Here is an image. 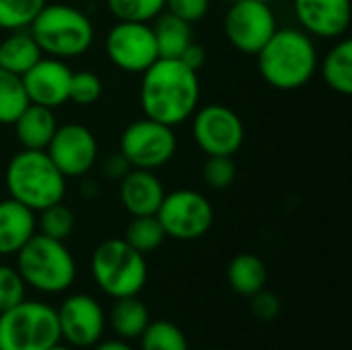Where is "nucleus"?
I'll list each match as a JSON object with an SVG mask.
<instances>
[{
  "label": "nucleus",
  "mask_w": 352,
  "mask_h": 350,
  "mask_svg": "<svg viewBox=\"0 0 352 350\" xmlns=\"http://www.w3.org/2000/svg\"><path fill=\"white\" fill-rule=\"evenodd\" d=\"M93 350H136L126 340H99Z\"/></svg>",
  "instance_id": "nucleus-38"
},
{
  "label": "nucleus",
  "mask_w": 352,
  "mask_h": 350,
  "mask_svg": "<svg viewBox=\"0 0 352 350\" xmlns=\"http://www.w3.org/2000/svg\"><path fill=\"white\" fill-rule=\"evenodd\" d=\"M8 198L39 212L52 204L64 202L66 177L54 165L45 151H19L4 173Z\"/></svg>",
  "instance_id": "nucleus-3"
},
{
  "label": "nucleus",
  "mask_w": 352,
  "mask_h": 350,
  "mask_svg": "<svg viewBox=\"0 0 352 350\" xmlns=\"http://www.w3.org/2000/svg\"><path fill=\"white\" fill-rule=\"evenodd\" d=\"M105 54L122 72L142 74L155 60H159L151 23L116 21L105 37Z\"/></svg>",
  "instance_id": "nucleus-12"
},
{
  "label": "nucleus",
  "mask_w": 352,
  "mask_h": 350,
  "mask_svg": "<svg viewBox=\"0 0 352 350\" xmlns=\"http://www.w3.org/2000/svg\"><path fill=\"white\" fill-rule=\"evenodd\" d=\"M45 153L66 179L85 177L99 159V144L87 126L64 124L56 128Z\"/></svg>",
  "instance_id": "nucleus-13"
},
{
  "label": "nucleus",
  "mask_w": 352,
  "mask_h": 350,
  "mask_svg": "<svg viewBox=\"0 0 352 350\" xmlns=\"http://www.w3.org/2000/svg\"><path fill=\"white\" fill-rule=\"evenodd\" d=\"M47 350H74V349H72V347H68V344H60V342H58V344H54L52 349H47Z\"/></svg>",
  "instance_id": "nucleus-40"
},
{
  "label": "nucleus",
  "mask_w": 352,
  "mask_h": 350,
  "mask_svg": "<svg viewBox=\"0 0 352 350\" xmlns=\"http://www.w3.org/2000/svg\"><path fill=\"white\" fill-rule=\"evenodd\" d=\"M217 350H219V349H217Z\"/></svg>",
  "instance_id": "nucleus-42"
},
{
  "label": "nucleus",
  "mask_w": 352,
  "mask_h": 350,
  "mask_svg": "<svg viewBox=\"0 0 352 350\" xmlns=\"http://www.w3.org/2000/svg\"><path fill=\"white\" fill-rule=\"evenodd\" d=\"M37 233V212L21 202L0 200V256H14Z\"/></svg>",
  "instance_id": "nucleus-18"
},
{
  "label": "nucleus",
  "mask_w": 352,
  "mask_h": 350,
  "mask_svg": "<svg viewBox=\"0 0 352 350\" xmlns=\"http://www.w3.org/2000/svg\"><path fill=\"white\" fill-rule=\"evenodd\" d=\"M37 215H39L37 217V229L41 235L58 239V241H66L72 235L76 221H74V212L64 202L52 204V206L39 210Z\"/></svg>",
  "instance_id": "nucleus-29"
},
{
  "label": "nucleus",
  "mask_w": 352,
  "mask_h": 350,
  "mask_svg": "<svg viewBox=\"0 0 352 350\" xmlns=\"http://www.w3.org/2000/svg\"><path fill=\"white\" fill-rule=\"evenodd\" d=\"M165 194L163 182L148 169H130L120 179V202L132 217L157 215Z\"/></svg>",
  "instance_id": "nucleus-17"
},
{
  "label": "nucleus",
  "mask_w": 352,
  "mask_h": 350,
  "mask_svg": "<svg viewBox=\"0 0 352 350\" xmlns=\"http://www.w3.org/2000/svg\"><path fill=\"white\" fill-rule=\"evenodd\" d=\"M124 239L140 254H151L155 250H159L163 245V241L167 239L165 229L161 227L157 215L151 217H132Z\"/></svg>",
  "instance_id": "nucleus-26"
},
{
  "label": "nucleus",
  "mask_w": 352,
  "mask_h": 350,
  "mask_svg": "<svg viewBox=\"0 0 352 350\" xmlns=\"http://www.w3.org/2000/svg\"><path fill=\"white\" fill-rule=\"evenodd\" d=\"M47 0H0V29L23 31L29 29Z\"/></svg>",
  "instance_id": "nucleus-28"
},
{
  "label": "nucleus",
  "mask_w": 352,
  "mask_h": 350,
  "mask_svg": "<svg viewBox=\"0 0 352 350\" xmlns=\"http://www.w3.org/2000/svg\"><path fill=\"white\" fill-rule=\"evenodd\" d=\"M12 128H14V136L23 149L45 151L56 128H58V122H56L54 109L29 103L23 109V113L14 120Z\"/></svg>",
  "instance_id": "nucleus-19"
},
{
  "label": "nucleus",
  "mask_w": 352,
  "mask_h": 350,
  "mask_svg": "<svg viewBox=\"0 0 352 350\" xmlns=\"http://www.w3.org/2000/svg\"><path fill=\"white\" fill-rule=\"evenodd\" d=\"M41 56L43 54L29 29L8 31V35L0 41V68L6 72L23 76Z\"/></svg>",
  "instance_id": "nucleus-20"
},
{
  "label": "nucleus",
  "mask_w": 352,
  "mask_h": 350,
  "mask_svg": "<svg viewBox=\"0 0 352 350\" xmlns=\"http://www.w3.org/2000/svg\"><path fill=\"white\" fill-rule=\"evenodd\" d=\"M293 14L314 39H340L352 21L351 0H293Z\"/></svg>",
  "instance_id": "nucleus-16"
},
{
  "label": "nucleus",
  "mask_w": 352,
  "mask_h": 350,
  "mask_svg": "<svg viewBox=\"0 0 352 350\" xmlns=\"http://www.w3.org/2000/svg\"><path fill=\"white\" fill-rule=\"evenodd\" d=\"M179 60H182L184 64H188L190 68L200 70V68L204 66V62H206V50H204L202 45H198L196 41H192V43L186 47V52L182 54Z\"/></svg>",
  "instance_id": "nucleus-37"
},
{
  "label": "nucleus",
  "mask_w": 352,
  "mask_h": 350,
  "mask_svg": "<svg viewBox=\"0 0 352 350\" xmlns=\"http://www.w3.org/2000/svg\"><path fill=\"white\" fill-rule=\"evenodd\" d=\"M97 192H99L97 182H85V184H82V194H85V196L93 198V196H97Z\"/></svg>",
  "instance_id": "nucleus-39"
},
{
  "label": "nucleus",
  "mask_w": 352,
  "mask_h": 350,
  "mask_svg": "<svg viewBox=\"0 0 352 350\" xmlns=\"http://www.w3.org/2000/svg\"><path fill=\"white\" fill-rule=\"evenodd\" d=\"M237 177L233 157H208L202 167V179L210 190H227Z\"/></svg>",
  "instance_id": "nucleus-33"
},
{
  "label": "nucleus",
  "mask_w": 352,
  "mask_h": 350,
  "mask_svg": "<svg viewBox=\"0 0 352 350\" xmlns=\"http://www.w3.org/2000/svg\"><path fill=\"white\" fill-rule=\"evenodd\" d=\"M130 169H132V167L128 165V161L122 157L120 151L113 153V155H109V157L103 161V175L109 177V179H113V182H120Z\"/></svg>",
  "instance_id": "nucleus-36"
},
{
  "label": "nucleus",
  "mask_w": 352,
  "mask_h": 350,
  "mask_svg": "<svg viewBox=\"0 0 352 350\" xmlns=\"http://www.w3.org/2000/svg\"><path fill=\"white\" fill-rule=\"evenodd\" d=\"M58 342L56 307L25 299L0 314V350H47Z\"/></svg>",
  "instance_id": "nucleus-7"
},
{
  "label": "nucleus",
  "mask_w": 352,
  "mask_h": 350,
  "mask_svg": "<svg viewBox=\"0 0 352 350\" xmlns=\"http://www.w3.org/2000/svg\"><path fill=\"white\" fill-rule=\"evenodd\" d=\"M223 27L237 52L256 56L278 29V21L266 0H235L225 14Z\"/></svg>",
  "instance_id": "nucleus-11"
},
{
  "label": "nucleus",
  "mask_w": 352,
  "mask_h": 350,
  "mask_svg": "<svg viewBox=\"0 0 352 350\" xmlns=\"http://www.w3.org/2000/svg\"><path fill=\"white\" fill-rule=\"evenodd\" d=\"M109 324L113 332L124 340H136L142 336L146 326L151 324L148 307L138 299V295L116 299L109 311Z\"/></svg>",
  "instance_id": "nucleus-24"
},
{
  "label": "nucleus",
  "mask_w": 352,
  "mask_h": 350,
  "mask_svg": "<svg viewBox=\"0 0 352 350\" xmlns=\"http://www.w3.org/2000/svg\"><path fill=\"white\" fill-rule=\"evenodd\" d=\"M144 118L165 126H179L200 103V76L177 58H159L144 72L138 89Z\"/></svg>",
  "instance_id": "nucleus-1"
},
{
  "label": "nucleus",
  "mask_w": 352,
  "mask_h": 350,
  "mask_svg": "<svg viewBox=\"0 0 352 350\" xmlns=\"http://www.w3.org/2000/svg\"><path fill=\"white\" fill-rule=\"evenodd\" d=\"M324 83L338 95L349 97L352 93V41L344 35L336 39V45L318 64Z\"/></svg>",
  "instance_id": "nucleus-22"
},
{
  "label": "nucleus",
  "mask_w": 352,
  "mask_h": 350,
  "mask_svg": "<svg viewBox=\"0 0 352 350\" xmlns=\"http://www.w3.org/2000/svg\"><path fill=\"white\" fill-rule=\"evenodd\" d=\"M155 43L159 50V58H182L186 47L194 41L192 37V25L177 19L175 14L163 10L153 23Z\"/></svg>",
  "instance_id": "nucleus-21"
},
{
  "label": "nucleus",
  "mask_w": 352,
  "mask_h": 350,
  "mask_svg": "<svg viewBox=\"0 0 352 350\" xmlns=\"http://www.w3.org/2000/svg\"><path fill=\"white\" fill-rule=\"evenodd\" d=\"M105 6L116 21L153 23L165 10V0H105Z\"/></svg>",
  "instance_id": "nucleus-30"
},
{
  "label": "nucleus",
  "mask_w": 352,
  "mask_h": 350,
  "mask_svg": "<svg viewBox=\"0 0 352 350\" xmlns=\"http://www.w3.org/2000/svg\"><path fill=\"white\" fill-rule=\"evenodd\" d=\"M27 299V285L14 266L0 264V314Z\"/></svg>",
  "instance_id": "nucleus-32"
},
{
  "label": "nucleus",
  "mask_w": 352,
  "mask_h": 350,
  "mask_svg": "<svg viewBox=\"0 0 352 350\" xmlns=\"http://www.w3.org/2000/svg\"><path fill=\"white\" fill-rule=\"evenodd\" d=\"M157 219L165 235L177 241H196L204 237L214 223L210 200L196 190H173L165 194Z\"/></svg>",
  "instance_id": "nucleus-9"
},
{
  "label": "nucleus",
  "mask_w": 352,
  "mask_h": 350,
  "mask_svg": "<svg viewBox=\"0 0 352 350\" xmlns=\"http://www.w3.org/2000/svg\"><path fill=\"white\" fill-rule=\"evenodd\" d=\"M192 136L206 157H235L245 140L239 113L221 103H208L192 113Z\"/></svg>",
  "instance_id": "nucleus-10"
},
{
  "label": "nucleus",
  "mask_w": 352,
  "mask_h": 350,
  "mask_svg": "<svg viewBox=\"0 0 352 350\" xmlns=\"http://www.w3.org/2000/svg\"><path fill=\"white\" fill-rule=\"evenodd\" d=\"M27 105L29 99L21 76L0 68V126H12Z\"/></svg>",
  "instance_id": "nucleus-25"
},
{
  "label": "nucleus",
  "mask_w": 352,
  "mask_h": 350,
  "mask_svg": "<svg viewBox=\"0 0 352 350\" xmlns=\"http://www.w3.org/2000/svg\"><path fill=\"white\" fill-rule=\"evenodd\" d=\"M56 316L60 340L72 349H89L103 338L105 314L101 303L91 295L76 293L66 297L56 309Z\"/></svg>",
  "instance_id": "nucleus-14"
},
{
  "label": "nucleus",
  "mask_w": 352,
  "mask_h": 350,
  "mask_svg": "<svg viewBox=\"0 0 352 350\" xmlns=\"http://www.w3.org/2000/svg\"><path fill=\"white\" fill-rule=\"evenodd\" d=\"M70 78H72V68L66 64V60L52 58V56H41L21 76L29 103L50 109L62 107L68 101Z\"/></svg>",
  "instance_id": "nucleus-15"
},
{
  "label": "nucleus",
  "mask_w": 352,
  "mask_h": 350,
  "mask_svg": "<svg viewBox=\"0 0 352 350\" xmlns=\"http://www.w3.org/2000/svg\"><path fill=\"white\" fill-rule=\"evenodd\" d=\"M101 95H103V83L95 72L91 70L72 72L68 101L76 105H93L101 99Z\"/></svg>",
  "instance_id": "nucleus-31"
},
{
  "label": "nucleus",
  "mask_w": 352,
  "mask_h": 350,
  "mask_svg": "<svg viewBox=\"0 0 352 350\" xmlns=\"http://www.w3.org/2000/svg\"><path fill=\"white\" fill-rule=\"evenodd\" d=\"M177 151V136L171 126L140 118L128 124L120 136V153L132 169L157 171L165 167Z\"/></svg>",
  "instance_id": "nucleus-8"
},
{
  "label": "nucleus",
  "mask_w": 352,
  "mask_h": 350,
  "mask_svg": "<svg viewBox=\"0 0 352 350\" xmlns=\"http://www.w3.org/2000/svg\"><path fill=\"white\" fill-rule=\"evenodd\" d=\"M252 299V314L262 322H272L280 314V299L272 291H258Z\"/></svg>",
  "instance_id": "nucleus-35"
},
{
  "label": "nucleus",
  "mask_w": 352,
  "mask_h": 350,
  "mask_svg": "<svg viewBox=\"0 0 352 350\" xmlns=\"http://www.w3.org/2000/svg\"><path fill=\"white\" fill-rule=\"evenodd\" d=\"M165 10L194 25L208 14L210 0H165Z\"/></svg>",
  "instance_id": "nucleus-34"
},
{
  "label": "nucleus",
  "mask_w": 352,
  "mask_h": 350,
  "mask_svg": "<svg viewBox=\"0 0 352 350\" xmlns=\"http://www.w3.org/2000/svg\"><path fill=\"white\" fill-rule=\"evenodd\" d=\"M140 350H190V347L179 326L167 320H151L140 336Z\"/></svg>",
  "instance_id": "nucleus-27"
},
{
  "label": "nucleus",
  "mask_w": 352,
  "mask_h": 350,
  "mask_svg": "<svg viewBox=\"0 0 352 350\" xmlns=\"http://www.w3.org/2000/svg\"><path fill=\"white\" fill-rule=\"evenodd\" d=\"M256 58L264 83L278 91L303 89L320 64L316 39L299 27L276 29Z\"/></svg>",
  "instance_id": "nucleus-2"
},
{
  "label": "nucleus",
  "mask_w": 352,
  "mask_h": 350,
  "mask_svg": "<svg viewBox=\"0 0 352 350\" xmlns=\"http://www.w3.org/2000/svg\"><path fill=\"white\" fill-rule=\"evenodd\" d=\"M95 285L111 299L138 295L148 278L144 254L136 252L126 239L111 237L101 241L91 256Z\"/></svg>",
  "instance_id": "nucleus-6"
},
{
  "label": "nucleus",
  "mask_w": 352,
  "mask_h": 350,
  "mask_svg": "<svg viewBox=\"0 0 352 350\" xmlns=\"http://www.w3.org/2000/svg\"><path fill=\"white\" fill-rule=\"evenodd\" d=\"M229 287L241 297H254L258 291L266 289L268 268L262 258L254 254H239L229 262L227 268Z\"/></svg>",
  "instance_id": "nucleus-23"
},
{
  "label": "nucleus",
  "mask_w": 352,
  "mask_h": 350,
  "mask_svg": "<svg viewBox=\"0 0 352 350\" xmlns=\"http://www.w3.org/2000/svg\"><path fill=\"white\" fill-rule=\"evenodd\" d=\"M266 2H268V0H266Z\"/></svg>",
  "instance_id": "nucleus-41"
},
{
  "label": "nucleus",
  "mask_w": 352,
  "mask_h": 350,
  "mask_svg": "<svg viewBox=\"0 0 352 350\" xmlns=\"http://www.w3.org/2000/svg\"><path fill=\"white\" fill-rule=\"evenodd\" d=\"M43 56L70 60L87 54L95 41L91 19L70 4H45L29 27Z\"/></svg>",
  "instance_id": "nucleus-4"
},
{
  "label": "nucleus",
  "mask_w": 352,
  "mask_h": 350,
  "mask_svg": "<svg viewBox=\"0 0 352 350\" xmlns=\"http://www.w3.org/2000/svg\"><path fill=\"white\" fill-rule=\"evenodd\" d=\"M14 256L25 285L39 293H64L76 281V262L64 241L35 233Z\"/></svg>",
  "instance_id": "nucleus-5"
}]
</instances>
